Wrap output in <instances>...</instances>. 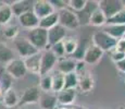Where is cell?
Returning a JSON list of instances; mask_svg holds the SVG:
<instances>
[{"mask_svg":"<svg viewBox=\"0 0 125 109\" xmlns=\"http://www.w3.org/2000/svg\"><path fill=\"white\" fill-rule=\"evenodd\" d=\"M27 38L30 43L38 50H49V46H48V31L45 28H42L39 26L33 28V30H28Z\"/></svg>","mask_w":125,"mask_h":109,"instance_id":"6da1fadb","label":"cell"},{"mask_svg":"<svg viewBox=\"0 0 125 109\" xmlns=\"http://www.w3.org/2000/svg\"><path fill=\"white\" fill-rule=\"evenodd\" d=\"M91 42H93V45L97 46L103 52H105V51L111 52L114 50L117 40L112 38L111 36L108 35L103 31H97V32H95L93 34Z\"/></svg>","mask_w":125,"mask_h":109,"instance_id":"7a4b0ae2","label":"cell"},{"mask_svg":"<svg viewBox=\"0 0 125 109\" xmlns=\"http://www.w3.org/2000/svg\"><path fill=\"white\" fill-rule=\"evenodd\" d=\"M12 43H13L14 49L18 52L19 57L21 59H25V58L30 57V56H33V55L37 54V52H39L30 43V40L26 37H24V36H18L14 39H12Z\"/></svg>","mask_w":125,"mask_h":109,"instance_id":"3957f363","label":"cell"},{"mask_svg":"<svg viewBox=\"0 0 125 109\" xmlns=\"http://www.w3.org/2000/svg\"><path fill=\"white\" fill-rule=\"evenodd\" d=\"M58 15H59V25L64 27L66 31H74L81 26L76 13L70 10L69 8L58 11Z\"/></svg>","mask_w":125,"mask_h":109,"instance_id":"277c9868","label":"cell"},{"mask_svg":"<svg viewBox=\"0 0 125 109\" xmlns=\"http://www.w3.org/2000/svg\"><path fill=\"white\" fill-rule=\"evenodd\" d=\"M4 71L10 75L12 79H22L26 75L27 70L25 68L23 59L21 58H14L13 60H11L10 62H8L4 65Z\"/></svg>","mask_w":125,"mask_h":109,"instance_id":"5b68a950","label":"cell"},{"mask_svg":"<svg viewBox=\"0 0 125 109\" xmlns=\"http://www.w3.org/2000/svg\"><path fill=\"white\" fill-rule=\"evenodd\" d=\"M98 8L108 20L119 11L123 10V2L121 0H100L98 1Z\"/></svg>","mask_w":125,"mask_h":109,"instance_id":"8992f818","label":"cell"},{"mask_svg":"<svg viewBox=\"0 0 125 109\" xmlns=\"http://www.w3.org/2000/svg\"><path fill=\"white\" fill-rule=\"evenodd\" d=\"M40 92L38 86H30L23 91L22 95L20 97V101H19V106L22 107L25 105H33V104H37L40 97Z\"/></svg>","mask_w":125,"mask_h":109,"instance_id":"52a82bcc","label":"cell"},{"mask_svg":"<svg viewBox=\"0 0 125 109\" xmlns=\"http://www.w3.org/2000/svg\"><path fill=\"white\" fill-rule=\"evenodd\" d=\"M57 57L50 50H42L40 60V76L49 74L57 65Z\"/></svg>","mask_w":125,"mask_h":109,"instance_id":"ba28073f","label":"cell"},{"mask_svg":"<svg viewBox=\"0 0 125 109\" xmlns=\"http://www.w3.org/2000/svg\"><path fill=\"white\" fill-rule=\"evenodd\" d=\"M78 77V85L77 87H80V89L83 93H89L93 91L94 86H95V80H94L93 73L89 70L85 69L84 71L76 73Z\"/></svg>","mask_w":125,"mask_h":109,"instance_id":"9c48e42d","label":"cell"},{"mask_svg":"<svg viewBox=\"0 0 125 109\" xmlns=\"http://www.w3.org/2000/svg\"><path fill=\"white\" fill-rule=\"evenodd\" d=\"M32 11L34 12V14L39 20L56 12L49 0H37V1L33 2Z\"/></svg>","mask_w":125,"mask_h":109,"instance_id":"30bf717a","label":"cell"},{"mask_svg":"<svg viewBox=\"0 0 125 109\" xmlns=\"http://www.w3.org/2000/svg\"><path fill=\"white\" fill-rule=\"evenodd\" d=\"M103 54L104 52L102 51L101 49L97 47V46L90 44L89 46H87V49L85 51V55H84L83 61L85 62L86 64L89 65H94L101 60V58L103 57Z\"/></svg>","mask_w":125,"mask_h":109,"instance_id":"8fae6325","label":"cell"},{"mask_svg":"<svg viewBox=\"0 0 125 109\" xmlns=\"http://www.w3.org/2000/svg\"><path fill=\"white\" fill-rule=\"evenodd\" d=\"M40 60H42V51L23 59L27 72L40 76Z\"/></svg>","mask_w":125,"mask_h":109,"instance_id":"7c38bea8","label":"cell"},{"mask_svg":"<svg viewBox=\"0 0 125 109\" xmlns=\"http://www.w3.org/2000/svg\"><path fill=\"white\" fill-rule=\"evenodd\" d=\"M68 36L66 30L61 25H56L52 28L48 30V46H52L57 43H60Z\"/></svg>","mask_w":125,"mask_h":109,"instance_id":"4fadbf2b","label":"cell"},{"mask_svg":"<svg viewBox=\"0 0 125 109\" xmlns=\"http://www.w3.org/2000/svg\"><path fill=\"white\" fill-rule=\"evenodd\" d=\"M18 20H19V24L22 27L26 28V30H33V28L39 26V19L35 15L32 10L23 13L22 15L19 16Z\"/></svg>","mask_w":125,"mask_h":109,"instance_id":"5bb4252c","label":"cell"},{"mask_svg":"<svg viewBox=\"0 0 125 109\" xmlns=\"http://www.w3.org/2000/svg\"><path fill=\"white\" fill-rule=\"evenodd\" d=\"M57 71L62 73L63 75L72 72H75L76 69V60H74L73 58H68L64 57L61 59H58L57 61Z\"/></svg>","mask_w":125,"mask_h":109,"instance_id":"9a60e30c","label":"cell"},{"mask_svg":"<svg viewBox=\"0 0 125 109\" xmlns=\"http://www.w3.org/2000/svg\"><path fill=\"white\" fill-rule=\"evenodd\" d=\"M40 109H57L58 99L54 93H42L38 100Z\"/></svg>","mask_w":125,"mask_h":109,"instance_id":"2e32d148","label":"cell"},{"mask_svg":"<svg viewBox=\"0 0 125 109\" xmlns=\"http://www.w3.org/2000/svg\"><path fill=\"white\" fill-rule=\"evenodd\" d=\"M58 104L62 106H71L76 99V89H62L61 92L56 94Z\"/></svg>","mask_w":125,"mask_h":109,"instance_id":"e0dca14e","label":"cell"},{"mask_svg":"<svg viewBox=\"0 0 125 109\" xmlns=\"http://www.w3.org/2000/svg\"><path fill=\"white\" fill-rule=\"evenodd\" d=\"M19 101H20V97H19L16 91L14 88H10L3 94L1 103L4 106V108L12 109L16 107V106H19Z\"/></svg>","mask_w":125,"mask_h":109,"instance_id":"ac0fdd59","label":"cell"},{"mask_svg":"<svg viewBox=\"0 0 125 109\" xmlns=\"http://www.w3.org/2000/svg\"><path fill=\"white\" fill-rule=\"evenodd\" d=\"M33 8V2L32 1H27V0H16L13 1V3L11 4V9L13 12V15L15 16H20L22 15L25 12L31 11Z\"/></svg>","mask_w":125,"mask_h":109,"instance_id":"d6986e66","label":"cell"},{"mask_svg":"<svg viewBox=\"0 0 125 109\" xmlns=\"http://www.w3.org/2000/svg\"><path fill=\"white\" fill-rule=\"evenodd\" d=\"M96 8H98V1H87V4L84 8L83 11L76 13L80 22V25H84V24H88V20H89L90 14Z\"/></svg>","mask_w":125,"mask_h":109,"instance_id":"ffe728a7","label":"cell"},{"mask_svg":"<svg viewBox=\"0 0 125 109\" xmlns=\"http://www.w3.org/2000/svg\"><path fill=\"white\" fill-rule=\"evenodd\" d=\"M105 23H107V18L104 16V14L99 8H96L90 14L88 24L91 26H95V27H102L105 25Z\"/></svg>","mask_w":125,"mask_h":109,"instance_id":"44dd1931","label":"cell"},{"mask_svg":"<svg viewBox=\"0 0 125 109\" xmlns=\"http://www.w3.org/2000/svg\"><path fill=\"white\" fill-rule=\"evenodd\" d=\"M102 31L110 35L112 38L119 40L123 38L125 34V25H104Z\"/></svg>","mask_w":125,"mask_h":109,"instance_id":"7402d4cb","label":"cell"},{"mask_svg":"<svg viewBox=\"0 0 125 109\" xmlns=\"http://www.w3.org/2000/svg\"><path fill=\"white\" fill-rule=\"evenodd\" d=\"M59 24V15L58 12H53V13L49 14L48 16H46L44 19L39 20V27L45 28V30H50L53 26H56Z\"/></svg>","mask_w":125,"mask_h":109,"instance_id":"603a6c76","label":"cell"},{"mask_svg":"<svg viewBox=\"0 0 125 109\" xmlns=\"http://www.w3.org/2000/svg\"><path fill=\"white\" fill-rule=\"evenodd\" d=\"M12 16H13V12H12L11 6L7 4L6 2L0 4V25H8Z\"/></svg>","mask_w":125,"mask_h":109,"instance_id":"cb8c5ba5","label":"cell"},{"mask_svg":"<svg viewBox=\"0 0 125 109\" xmlns=\"http://www.w3.org/2000/svg\"><path fill=\"white\" fill-rule=\"evenodd\" d=\"M14 58L15 57H14L13 50L6 43H0V63L7 64Z\"/></svg>","mask_w":125,"mask_h":109,"instance_id":"d4e9b609","label":"cell"},{"mask_svg":"<svg viewBox=\"0 0 125 109\" xmlns=\"http://www.w3.org/2000/svg\"><path fill=\"white\" fill-rule=\"evenodd\" d=\"M62 44H63L65 55H68V56H73V54L76 51V49L78 47V40L76 38L72 37V36H66L62 40Z\"/></svg>","mask_w":125,"mask_h":109,"instance_id":"484cf974","label":"cell"},{"mask_svg":"<svg viewBox=\"0 0 125 109\" xmlns=\"http://www.w3.org/2000/svg\"><path fill=\"white\" fill-rule=\"evenodd\" d=\"M51 76H52V93L57 94L59 92H61L64 87V75L56 70L53 72V74H51Z\"/></svg>","mask_w":125,"mask_h":109,"instance_id":"4316f807","label":"cell"},{"mask_svg":"<svg viewBox=\"0 0 125 109\" xmlns=\"http://www.w3.org/2000/svg\"><path fill=\"white\" fill-rule=\"evenodd\" d=\"M42 93H52V76L51 74H46L40 76V81L38 84Z\"/></svg>","mask_w":125,"mask_h":109,"instance_id":"83f0119b","label":"cell"},{"mask_svg":"<svg viewBox=\"0 0 125 109\" xmlns=\"http://www.w3.org/2000/svg\"><path fill=\"white\" fill-rule=\"evenodd\" d=\"M78 85V77L75 72L64 75V87L63 89H76Z\"/></svg>","mask_w":125,"mask_h":109,"instance_id":"f1b7e54d","label":"cell"},{"mask_svg":"<svg viewBox=\"0 0 125 109\" xmlns=\"http://www.w3.org/2000/svg\"><path fill=\"white\" fill-rule=\"evenodd\" d=\"M105 25H125V10L119 11L113 16L107 20Z\"/></svg>","mask_w":125,"mask_h":109,"instance_id":"f546056e","label":"cell"},{"mask_svg":"<svg viewBox=\"0 0 125 109\" xmlns=\"http://www.w3.org/2000/svg\"><path fill=\"white\" fill-rule=\"evenodd\" d=\"M12 82H13V79L6 71L0 73V89L3 93H6L7 91L12 88Z\"/></svg>","mask_w":125,"mask_h":109,"instance_id":"4dcf8cb0","label":"cell"},{"mask_svg":"<svg viewBox=\"0 0 125 109\" xmlns=\"http://www.w3.org/2000/svg\"><path fill=\"white\" fill-rule=\"evenodd\" d=\"M86 4H87V0H69L68 8L75 13H78L84 10Z\"/></svg>","mask_w":125,"mask_h":109,"instance_id":"1f68e13d","label":"cell"},{"mask_svg":"<svg viewBox=\"0 0 125 109\" xmlns=\"http://www.w3.org/2000/svg\"><path fill=\"white\" fill-rule=\"evenodd\" d=\"M3 35L4 37L9 38V39H14L15 37L19 36V27L16 25L8 24L3 27Z\"/></svg>","mask_w":125,"mask_h":109,"instance_id":"d6a6232c","label":"cell"},{"mask_svg":"<svg viewBox=\"0 0 125 109\" xmlns=\"http://www.w3.org/2000/svg\"><path fill=\"white\" fill-rule=\"evenodd\" d=\"M49 50H50V51H51L54 56H56L57 59H61V58H64V57H65V51H64L63 44H62V42L57 43V44H54V45L50 46Z\"/></svg>","mask_w":125,"mask_h":109,"instance_id":"836d02e7","label":"cell"},{"mask_svg":"<svg viewBox=\"0 0 125 109\" xmlns=\"http://www.w3.org/2000/svg\"><path fill=\"white\" fill-rule=\"evenodd\" d=\"M49 1L56 12L68 8V1H65V0H49Z\"/></svg>","mask_w":125,"mask_h":109,"instance_id":"e575fe53","label":"cell"},{"mask_svg":"<svg viewBox=\"0 0 125 109\" xmlns=\"http://www.w3.org/2000/svg\"><path fill=\"white\" fill-rule=\"evenodd\" d=\"M124 58H125V54L119 52V51H116V50H113V51H111V59H112V61H113L114 63H116V62L123 60Z\"/></svg>","mask_w":125,"mask_h":109,"instance_id":"d590c367","label":"cell"},{"mask_svg":"<svg viewBox=\"0 0 125 109\" xmlns=\"http://www.w3.org/2000/svg\"><path fill=\"white\" fill-rule=\"evenodd\" d=\"M114 50L119 52H122V54H125V38H121L116 42V46H115Z\"/></svg>","mask_w":125,"mask_h":109,"instance_id":"8d00e7d4","label":"cell"},{"mask_svg":"<svg viewBox=\"0 0 125 109\" xmlns=\"http://www.w3.org/2000/svg\"><path fill=\"white\" fill-rule=\"evenodd\" d=\"M114 64H115V68H116L117 71L122 72V73H125V58L123 60L116 62V63H114Z\"/></svg>","mask_w":125,"mask_h":109,"instance_id":"74e56055","label":"cell"},{"mask_svg":"<svg viewBox=\"0 0 125 109\" xmlns=\"http://www.w3.org/2000/svg\"><path fill=\"white\" fill-rule=\"evenodd\" d=\"M57 109H75V108H73V107H59V108H57Z\"/></svg>","mask_w":125,"mask_h":109,"instance_id":"f35d334b","label":"cell"},{"mask_svg":"<svg viewBox=\"0 0 125 109\" xmlns=\"http://www.w3.org/2000/svg\"><path fill=\"white\" fill-rule=\"evenodd\" d=\"M0 109H6V108H4V106L2 105V103H0Z\"/></svg>","mask_w":125,"mask_h":109,"instance_id":"ab89813d","label":"cell"},{"mask_svg":"<svg viewBox=\"0 0 125 109\" xmlns=\"http://www.w3.org/2000/svg\"><path fill=\"white\" fill-rule=\"evenodd\" d=\"M117 109H125V106H120Z\"/></svg>","mask_w":125,"mask_h":109,"instance_id":"60d3db41","label":"cell"},{"mask_svg":"<svg viewBox=\"0 0 125 109\" xmlns=\"http://www.w3.org/2000/svg\"><path fill=\"white\" fill-rule=\"evenodd\" d=\"M122 2H123V9L125 10V1H122Z\"/></svg>","mask_w":125,"mask_h":109,"instance_id":"b9f144b4","label":"cell"},{"mask_svg":"<svg viewBox=\"0 0 125 109\" xmlns=\"http://www.w3.org/2000/svg\"><path fill=\"white\" fill-rule=\"evenodd\" d=\"M18 109H24V108H22V107H19Z\"/></svg>","mask_w":125,"mask_h":109,"instance_id":"7bdbcfd3","label":"cell"},{"mask_svg":"<svg viewBox=\"0 0 125 109\" xmlns=\"http://www.w3.org/2000/svg\"><path fill=\"white\" fill-rule=\"evenodd\" d=\"M123 38H125V34H124V36H123Z\"/></svg>","mask_w":125,"mask_h":109,"instance_id":"ee69618b","label":"cell"}]
</instances>
